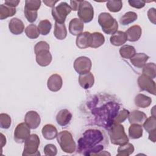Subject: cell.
Returning <instances> with one entry per match:
<instances>
[{"label": "cell", "instance_id": "e0dca14e", "mask_svg": "<svg viewBox=\"0 0 156 156\" xmlns=\"http://www.w3.org/2000/svg\"><path fill=\"white\" fill-rule=\"evenodd\" d=\"M72 119V114L67 109L60 110L56 115V121L58 125L62 127L67 126Z\"/></svg>", "mask_w": 156, "mask_h": 156}, {"label": "cell", "instance_id": "ab89813d", "mask_svg": "<svg viewBox=\"0 0 156 156\" xmlns=\"http://www.w3.org/2000/svg\"><path fill=\"white\" fill-rule=\"evenodd\" d=\"M24 13L26 18L29 23H34L36 21L38 16V11L29 10L24 9Z\"/></svg>", "mask_w": 156, "mask_h": 156}, {"label": "cell", "instance_id": "d4e9b609", "mask_svg": "<svg viewBox=\"0 0 156 156\" xmlns=\"http://www.w3.org/2000/svg\"><path fill=\"white\" fill-rule=\"evenodd\" d=\"M105 37L103 34L99 32H94L90 35V47L92 48H98L104 44Z\"/></svg>", "mask_w": 156, "mask_h": 156}, {"label": "cell", "instance_id": "60d3db41", "mask_svg": "<svg viewBox=\"0 0 156 156\" xmlns=\"http://www.w3.org/2000/svg\"><path fill=\"white\" fill-rule=\"evenodd\" d=\"M44 154L48 156H55L57 154V149L53 144H46L43 149Z\"/></svg>", "mask_w": 156, "mask_h": 156}, {"label": "cell", "instance_id": "8d00e7d4", "mask_svg": "<svg viewBox=\"0 0 156 156\" xmlns=\"http://www.w3.org/2000/svg\"><path fill=\"white\" fill-rule=\"evenodd\" d=\"M130 112L128 110H126L125 108L121 110V111L118 112V113L115 116L113 123L115 124H121L129 116Z\"/></svg>", "mask_w": 156, "mask_h": 156}, {"label": "cell", "instance_id": "3957f363", "mask_svg": "<svg viewBox=\"0 0 156 156\" xmlns=\"http://www.w3.org/2000/svg\"><path fill=\"white\" fill-rule=\"evenodd\" d=\"M98 23L106 34H113L118 31V23L109 13H101L98 16Z\"/></svg>", "mask_w": 156, "mask_h": 156}, {"label": "cell", "instance_id": "5b68a950", "mask_svg": "<svg viewBox=\"0 0 156 156\" xmlns=\"http://www.w3.org/2000/svg\"><path fill=\"white\" fill-rule=\"evenodd\" d=\"M40 145V138L37 134H31L24 142V146L23 156H32L40 155V153L38 151Z\"/></svg>", "mask_w": 156, "mask_h": 156}, {"label": "cell", "instance_id": "c3c4849f", "mask_svg": "<svg viewBox=\"0 0 156 156\" xmlns=\"http://www.w3.org/2000/svg\"><path fill=\"white\" fill-rule=\"evenodd\" d=\"M6 144V138L5 136L1 133V146L2 147L5 145Z\"/></svg>", "mask_w": 156, "mask_h": 156}, {"label": "cell", "instance_id": "1f68e13d", "mask_svg": "<svg viewBox=\"0 0 156 156\" xmlns=\"http://www.w3.org/2000/svg\"><path fill=\"white\" fill-rule=\"evenodd\" d=\"M134 152L133 145L131 143H127L120 145L118 148V156H129Z\"/></svg>", "mask_w": 156, "mask_h": 156}, {"label": "cell", "instance_id": "52a82bcc", "mask_svg": "<svg viewBox=\"0 0 156 156\" xmlns=\"http://www.w3.org/2000/svg\"><path fill=\"white\" fill-rule=\"evenodd\" d=\"M77 15L83 23H90L94 18V10L92 5L87 1H80Z\"/></svg>", "mask_w": 156, "mask_h": 156}, {"label": "cell", "instance_id": "f546056e", "mask_svg": "<svg viewBox=\"0 0 156 156\" xmlns=\"http://www.w3.org/2000/svg\"><path fill=\"white\" fill-rule=\"evenodd\" d=\"M119 54L124 58H131L135 54L136 51L133 46L126 44L121 47L119 49Z\"/></svg>", "mask_w": 156, "mask_h": 156}, {"label": "cell", "instance_id": "7bdbcfd3", "mask_svg": "<svg viewBox=\"0 0 156 156\" xmlns=\"http://www.w3.org/2000/svg\"><path fill=\"white\" fill-rule=\"evenodd\" d=\"M128 2L130 6L138 9L144 7L146 4V1L142 0H129Z\"/></svg>", "mask_w": 156, "mask_h": 156}, {"label": "cell", "instance_id": "9a60e30c", "mask_svg": "<svg viewBox=\"0 0 156 156\" xmlns=\"http://www.w3.org/2000/svg\"><path fill=\"white\" fill-rule=\"evenodd\" d=\"M9 29L12 34L16 35H20L24 30V24L20 19L13 18L9 22Z\"/></svg>", "mask_w": 156, "mask_h": 156}, {"label": "cell", "instance_id": "ee69618b", "mask_svg": "<svg viewBox=\"0 0 156 156\" xmlns=\"http://www.w3.org/2000/svg\"><path fill=\"white\" fill-rule=\"evenodd\" d=\"M147 17L154 24H156V11L155 8H151L147 11Z\"/></svg>", "mask_w": 156, "mask_h": 156}, {"label": "cell", "instance_id": "8fae6325", "mask_svg": "<svg viewBox=\"0 0 156 156\" xmlns=\"http://www.w3.org/2000/svg\"><path fill=\"white\" fill-rule=\"evenodd\" d=\"M144 129L149 133V140L153 143L155 142V130H156V118L155 116L147 118L143 122Z\"/></svg>", "mask_w": 156, "mask_h": 156}, {"label": "cell", "instance_id": "d590c367", "mask_svg": "<svg viewBox=\"0 0 156 156\" xmlns=\"http://www.w3.org/2000/svg\"><path fill=\"white\" fill-rule=\"evenodd\" d=\"M107 8L111 12H118L122 7L121 1H108L106 4Z\"/></svg>", "mask_w": 156, "mask_h": 156}, {"label": "cell", "instance_id": "bcb514c9", "mask_svg": "<svg viewBox=\"0 0 156 156\" xmlns=\"http://www.w3.org/2000/svg\"><path fill=\"white\" fill-rule=\"evenodd\" d=\"M80 2V1H70V5H69L71 8V10H74V11L78 10Z\"/></svg>", "mask_w": 156, "mask_h": 156}, {"label": "cell", "instance_id": "603a6c76", "mask_svg": "<svg viewBox=\"0 0 156 156\" xmlns=\"http://www.w3.org/2000/svg\"><path fill=\"white\" fill-rule=\"evenodd\" d=\"M41 133L45 139L51 140L57 137L58 132L55 126L51 124H47L43 127Z\"/></svg>", "mask_w": 156, "mask_h": 156}, {"label": "cell", "instance_id": "7402d4cb", "mask_svg": "<svg viewBox=\"0 0 156 156\" xmlns=\"http://www.w3.org/2000/svg\"><path fill=\"white\" fill-rule=\"evenodd\" d=\"M149 58V57L144 53H136L130 59L132 65L138 68H142Z\"/></svg>", "mask_w": 156, "mask_h": 156}, {"label": "cell", "instance_id": "d6a6232c", "mask_svg": "<svg viewBox=\"0 0 156 156\" xmlns=\"http://www.w3.org/2000/svg\"><path fill=\"white\" fill-rule=\"evenodd\" d=\"M155 64L154 63H148L144 65L143 67L142 74H144L152 79L155 78L156 71H155Z\"/></svg>", "mask_w": 156, "mask_h": 156}, {"label": "cell", "instance_id": "f1b7e54d", "mask_svg": "<svg viewBox=\"0 0 156 156\" xmlns=\"http://www.w3.org/2000/svg\"><path fill=\"white\" fill-rule=\"evenodd\" d=\"M138 18V15L134 12H127L119 19V23L122 26H127L133 23Z\"/></svg>", "mask_w": 156, "mask_h": 156}, {"label": "cell", "instance_id": "7dc6e473", "mask_svg": "<svg viewBox=\"0 0 156 156\" xmlns=\"http://www.w3.org/2000/svg\"><path fill=\"white\" fill-rule=\"evenodd\" d=\"M43 2L46 6L54 8L55 4L58 2V1H43Z\"/></svg>", "mask_w": 156, "mask_h": 156}, {"label": "cell", "instance_id": "5bb4252c", "mask_svg": "<svg viewBox=\"0 0 156 156\" xmlns=\"http://www.w3.org/2000/svg\"><path fill=\"white\" fill-rule=\"evenodd\" d=\"M35 55L36 62L41 66H47L52 61V55L49 52V49L41 51Z\"/></svg>", "mask_w": 156, "mask_h": 156}, {"label": "cell", "instance_id": "74e56055", "mask_svg": "<svg viewBox=\"0 0 156 156\" xmlns=\"http://www.w3.org/2000/svg\"><path fill=\"white\" fill-rule=\"evenodd\" d=\"M41 1L39 0H26L25 1L24 9L29 10L38 11L41 6Z\"/></svg>", "mask_w": 156, "mask_h": 156}, {"label": "cell", "instance_id": "83f0119b", "mask_svg": "<svg viewBox=\"0 0 156 156\" xmlns=\"http://www.w3.org/2000/svg\"><path fill=\"white\" fill-rule=\"evenodd\" d=\"M143 127L141 125L131 124L129 128V136L131 139H138L143 136Z\"/></svg>", "mask_w": 156, "mask_h": 156}, {"label": "cell", "instance_id": "484cf974", "mask_svg": "<svg viewBox=\"0 0 156 156\" xmlns=\"http://www.w3.org/2000/svg\"><path fill=\"white\" fill-rule=\"evenodd\" d=\"M135 104L136 107L145 108L148 107L152 103V99L143 94H138L134 99Z\"/></svg>", "mask_w": 156, "mask_h": 156}, {"label": "cell", "instance_id": "7c38bea8", "mask_svg": "<svg viewBox=\"0 0 156 156\" xmlns=\"http://www.w3.org/2000/svg\"><path fill=\"white\" fill-rule=\"evenodd\" d=\"M24 122L32 129H37L41 122L39 114L34 110L27 112L24 116Z\"/></svg>", "mask_w": 156, "mask_h": 156}, {"label": "cell", "instance_id": "e575fe53", "mask_svg": "<svg viewBox=\"0 0 156 156\" xmlns=\"http://www.w3.org/2000/svg\"><path fill=\"white\" fill-rule=\"evenodd\" d=\"M25 34L30 39H35L39 37L40 32L36 25L31 24L25 29Z\"/></svg>", "mask_w": 156, "mask_h": 156}, {"label": "cell", "instance_id": "44dd1931", "mask_svg": "<svg viewBox=\"0 0 156 156\" xmlns=\"http://www.w3.org/2000/svg\"><path fill=\"white\" fill-rule=\"evenodd\" d=\"M90 35L89 32H84L77 36L76 44L80 49H86L90 47Z\"/></svg>", "mask_w": 156, "mask_h": 156}, {"label": "cell", "instance_id": "4316f807", "mask_svg": "<svg viewBox=\"0 0 156 156\" xmlns=\"http://www.w3.org/2000/svg\"><path fill=\"white\" fill-rule=\"evenodd\" d=\"M54 35L58 40H64L67 36V30L65 24L55 22Z\"/></svg>", "mask_w": 156, "mask_h": 156}, {"label": "cell", "instance_id": "4fadbf2b", "mask_svg": "<svg viewBox=\"0 0 156 156\" xmlns=\"http://www.w3.org/2000/svg\"><path fill=\"white\" fill-rule=\"evenodd\" d=\"M63 85L62 77L58 74H52L48 79L47 87L48 89L53 92L59 91Z\"/></svg>", "mask_w": 156, "mask_h": 156}, {"label": "cell", "instance_id": "f35d334b", "mask_svg": "<svg viewBox=\"0 0 156 156\" xmlns=\"http://www.w3.org/2000/svg\"><path fill=\"white\" fill-rule=\"evenodd\" d=\"M12 123V119L10 116L7 113L0 114V127L2 129H9Z\"/></svg>", "mask_w": 156, "mask_h": 156}, {"label": "cell", "instance_id": "cb8c5ba5", "mask_svg": "<svg viewBox=\"0 0 156 156\" xmlns=\"http://www.w3.org/2000/svg\"><path fill=\"white\" fill-rule=\"evenodd\" d=\"M127 40V38L126 33L121 30L116 31L110 38V43L115 46H119L124 44Z\"/></svg>", "mask_w": 156, "mask_h": 156}, {"label": "cell", "instance_id": "4dcf8cb0", "mask_svg": "<svg viewBox=\"0 0 156 156\" xmlns=\"http://www.w3.org/2000/svg\"><path fill=\"white\" fill-rule=\"evenodd\" d=\"M16 12V10L15 8L9 7L5 4L0 5V19L1 20L13 16Z\"/></svg>", "mask_w": 156, "mask_h": 156}, {"label": "cell", "instance_id": "ba28073f", "mask_svg": "<svg viewBox=\"0 0 156 156\" xmlns=\"http://www.w3.org/2000/svg\"><path fill=\"white\" fill-rule=\"evenodd\" d=\"M74 68L79 74H84L90 71L92 66L91 60L87 57L80 56L74 62Z\"/></svg>", "mask_w": 156, "mask_h": 156}, {"label": "cell", "instance_id": "b9f144b4", "mask_svg": "<svg viewBox=\"0 0 156 156\" xmlns=\"http://www.w3.org/2000/svg\"><path fill=\"white\" fill-rule=\"evenodd\" d=\"M49 44L44 41H40L39 42H38L34 46V52L35 54H37L38 52L43 51V50H46V49H49Z\"/></svg>", "mask_w": 156, "mask_h": 156}, {"label": "cell", "instance_id": "277c9868", "mask_svg": "<svg viewBox=\"0 0 156 156\" xmlns=\"http://www.w3.org/2000/svg\"><path fill=\"white\" fill-rule=\"evenodd\" d=\"M56 138L60 148L64 152L72 154L76 151V143L72 134L69 131H61L58 133Z\"/></svg>", "mask_w": 156, "mask_h": 156}, {"label": "cell", "instance_id": "6da1fadb", "mask_svg": "<svg viewBox=\"0 0 156 156\" xmlns=\"http://www.w3.org/2000/svg\"><path fill=\"white\" fill-rule=\"evenodd\" d=\"M104 136L102 131L90 129L85 131L78 141L77 150L86 155H98L104 147Z\"/></svg>", "mask_w": 156, "mask_h": 156}, {"label": "cell", "instance_id": "2e32d148", "mask_svg": "<svg viewBox=\"0 0 156 156\" xmlns=\"http://www.w3.org/2000/svg\"><path fill=\"white\" fill-rule=\"evenodd\" d=\"M127 40L130 42H135L138 41L142 34L141 27L138 25H133L130 27L125 32Z\"/></svg>", "mask_w": 156, "mask_h": 156}, {"label": "cell", "instance_id": "9c48e42d", "mask_svg": "<svg viewBox=\"0 0 156 156\" xmlns=\"http://www.w3.org/2000/svg\"><path fill=\"white\" fill-rule=\"evenodd\" d=\"M30 135V128L24 122L18 124L14 130V140L18 143L25 142Z\"/></svg>", "mask_w": 156, "mask_h": 156}, {"label": "cell", "instance_id": "836d02e7", "mask_svg": "<svg viewBox=\"0 0 156 156\" xmlns=\"http://www.w3.org/2000/svg\"><path fill=\"white\" fill-rule=\"evenodd\" d=\"M37 27L40 34L43 35H47L51 31L52 24L48 20H43L40 21Z\"/></svg>", "mask_w": 156, "mask_h": 156}, {"label": "cell", "instance_id": "d6986e66", "mask_svg": "<svg viewBox=\"0 0 156 156\" xmlns=\"http://www.w3.org/2000/svg\"><path fill=\"white\" fill-rule=\"evenodd\" d=\"M79 83L83 89L91 88L94 83V77L93 74L89 72L84 74H80L79 76Z\"/></svg>", "mask_w": 156, "mask_h": 156}, {"label": "cell", "instance_id": "7a4b0ae2", "mask_svg": "<svg viewBox=\"0 0 156 156\" xmlns=\"http://www.w3.org/2000/svg\"><path fill=\"white\" fill-rule=\"evenodd\" d=\"M107 129L110 141L113 144L120 146L129 142L124 127L121 124L112 123Z\"/></svg>", "mask_w": 156, "mask_h": 156}, {"label": "cell", "instance_id": "8992f818", "mask_svg": "<svg viewBox=\"0 0 156 156\" xmlns=\"http://www.w3.org/2000/svg\"><path fill=\"white\" fill-rule=\"evenodd\" d=\"M71 8L66 2H60L57 6L52 9V16L55 21L58 23L64 24L66 16L71 12Z\"/></svg>", "mask_w": 156, "mask_h": 156}, {"label": "cell", "instance_id": "f6af8a7d", "mask_svg": "<svg viewBox=\"0 0 156 156\" xmlns=\"http://www.w3.org/2000/svg\"><path fill=\"white\" fill-rule=\"evenodd\" d=\"M20 2V1H15V0L5 1H4V4H5L6 5H8L9 7L15 8L18 5Z\"/></svg>", "mask_w": 156, "mask_h": 156}, {"label": "cell", "instance_id": "30bf717a", "mask_svg": "<svg viewBox=\"0 0 156 156\" xmlns=\"http://www.w3.org/2000/svg\"><path fill=\"white\" fill-rule=\"evenodd\" d=\"M140 89L142 91H146L149 93L155 95L156 86L154 80L144 74L140 75L137 80Z\"/></svg>", "mask_w": 156, "mask_h": 156}, {"label": "cell", "instance_id": "ac0fdd59", "mask_svg": "<svg viewBox=\"0 0 156 156\" xmlns=\"http://www.w3.org/2000/svg\"><path fill=\"white\" fill-rule=\"evenodd\" d=\"M84 27L83 23L79 18L72 19L69 23V31L73 35H79L82 33Z\"/></svg>", "mask_w": 156, "mask_h": 156}, {"label": "cell", "instance_id": "ffe728a7", "mask_svg": "<svg viewBox=\"0 0 156 156\" xmlns=\"http://www.w3.org/2000/svg\"><path fill=\"white\" fill-rule=\"evenodd\" d=\"M147 118L146 115L140 110H133L130 112L128 116L129 122L130 124H137L141 125L143 124L146 119Z\"/></svg>", "mask_w": 156, "mask_h": 156}]
</instances>
